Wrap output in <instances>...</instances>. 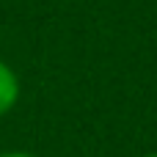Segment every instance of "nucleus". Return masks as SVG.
<instances>
[{
	"instance_id": "nucleus-1",
	"label": "nucleus",
	"mask_w": 157,
	"mask_h": 157,
	"mask_svg": "<svg viewBox=\"0 0 157 157\" xmlns=\"http://www.w3.org/2000/svg\"><path fill=\"white\" fill-rule=\"evenodd\" d=\"M17 102H19V77H17V72L0 58V116L11 113Z\"/></svg>"
},
{
	"instance_id": "nucleus-2",
	"label": "nucleus",
	"mask_w": 157,
	"mask_h": 157,
	"mask_svg": "<svg viewBox=\"0 0 157 157\" xmlns=\"http://www.w3.org/2000/svg\"><path fill=\"white\" fill-rule=\"evenodd\" d=\"M0 157H36V155H30V152H3Z\"/></svg>"
},
{
	"instance_id": "nucleus-3",
	"label": "nucleus",
	"mask_w": 157,
	"mask_h": 157,
	"mask_svg": "<svg viewBox=\"0 0 157 157\" xmlns=\"http://www.w3.org/2000/svg\"><path fill=\"white\" fill-rule=\"evenodd\" d=\"M144 157H157V152H152V155H144Z\"/></svg>"
}]
</instances>
